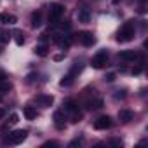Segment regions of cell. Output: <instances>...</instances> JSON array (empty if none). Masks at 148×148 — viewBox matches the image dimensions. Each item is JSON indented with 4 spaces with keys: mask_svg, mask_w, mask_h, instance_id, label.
Masks as SVG:
<instances>
[{
    "mask_svg": "<svg viewBox=\"0 0 148 148\" xmlns=\"http://www.w3.org/2000/svg\"><path fill=\"white\" fill-rule=\"evenodd\" d=\"M134 33H136L134 21H127V23H124L122 28L119 30V33H117V42L125 44V42H129V40L134 38Z\"/></svg>",
    "mask_w": 148,
    "mask_h": 148,
    "instance_id": "6da1fadb",
    "label": "cell"
},
{
    "mask_svg": "<svg viewBox=\"0 0 148 148\" xmlns=\"http://www.w3.org/2000/svg\"><path fill=\"white\" fill-rule=\"evenodd\" d=\"M63 12H64V7L61 4H51V7H49V25L51 26H58Z\"/></svg>",
    "mask_w": 148,
    "mask_h": 148,
    "instance_id": "7a4b0ae2",
    "label": "cell"
},
{
    "mask_svg": "<svg viewBox=\"0 0 148 148\" xmlns=\"http://www.w3.org/2000/svg\"><path fill=\"white\" fill-rule=\"evenodd\" d=\"M26 136H28V131L18 129V131L11 132V134L4 139V145H19V143H23V141L26 139Z\"/></svg>",
    "mask_w": 148,
    "mask_h": 148,
    "instance_id": "3957f363",
    "label": "cell"
},
{
    "mask_svg": "<svg viewBox=\"0 0 148 148\" xmlns=\"http://www.w3.org/2000/svg\"><path fill=\"white\" fill-rule=\"evenodd\" d=\"M106 63H108V52H106V51H99V52H96V56L91 59V66L96 68V70H101Z\"/></svg>",
    "mask_w": 148,
    "mask_h": 148,
    "instance_id": "277c9868",
    "label": "cell"
},
{
    "mask_svg": "<svg viewBox=\"0 0 148 148\" xmlns=\"http://www.w3.org/2000/svg\"><path fill=\"white\" fill-rule=\"evenodd\" d=\"M77 37H79V42H80L84 47H91V45H94V42H96L92 32H80Z\"/></svg>",
    "mask_w": 148,
    "mask_h": 148,
    "instance_id": "5b68a950",
    "label": "cell"
},
{
    "mask_svg": "<svg viewBox=\"0 0 148 148\" xmlns=\"http://www.w3.org/2000/svg\"><path fill=\"white\" fill-rule=\"evenodd\" d=\"M112 119L108 117V115H103V117H99L96 122H94V129H98V131H105V129H110L112 127Z\"/></svg>",
    "mask_w": 148,
    "mask_h": 148,
    "instance_id": "8992f818",
    "label": "cell"
},
{
    "mask_svg": "<svg viewBox=\"0 0 148 148\" xmlns=\"http://www.w3.org/2000/svg\"><path fill=\"white\" fill-rule=\"evenodd\" d=\"M35 99H37V103H38L40 106H44V108H49V106H52V103H54V98L49 96V94H38Z\"/></svg>",
    "mask_w": 148,
    "mask_h": 148,
    "instance_id": "52a82bcc",
    "label": "cell"
},
{
    "mask_svg": "<svg viewBox=\"0 0 148 148\" xmlns=\"http://www.w3.org/2000/svg\"><path fill=\"white\" fill-rule=\"evenodd\" d=\"M0 23L2 25H16L18 18L14 14H9V12H0Z\"/></svg>",
    "mask_w": 148,
    "mask_h": 148,
    "instance_id": "ba28073f",
    "label": "cell"
},
{
    "mask_svg": "<svg viewBox=\"0 0 148 148\" xmlns=\"http://www.w3.org/2000/svg\"><path fill=\"white\" fill-rule=\"evenodd\" d=\"M119 58L124 59V61H134V59L139 58V54L136 51H122V52H119Z\"/></svg>",
    "mask_w": 148,
    "mask_h": 148,
    "instance_id": "9c48e42d",
    "label": "cell"
},
{
    "mask_svg": "<svg viewBox=\"0 0 148 148\" xmlns=\"http://www.w3.org/2000/svg\"><path fill=\"white\" fill-rule=\"evenodd\" d=\"M132 119H134V113H132L131 110H120V112H119V120H120V122L127 124V122H131Z\"/></svg>",
    "mask_w": 148,
    "mask_h": 148,
    "instance_id": "30bf717a",
    "label": "cell"
},
{
    "mask_svg": "<svg viewBox=\"0 0 148 148\" xmlns=\"http://www.w3.org/2000/svg\"><path fill=\"white\" fill-rule=\"evenodd\" d=\"M54 122H56V127L58 129H63L64 127V113L61 110L54 112Z\"/></svg>",
    "mask_w": 148,
    "mask_h": 148,
    "instance_id": "8fae6325",
    "label": "cell"
},
{
    "mask_svg": "<svg viewBox=\"0 0 148 148\" xmlns=\"http://www.w3.org/2000/svg\"><path fill=\"white\" fill-rule=\"evenodd\" d=\"M40 25H42V12L40 11H35L32 14V26L33 28H38Z\"/></svg>",
    "mask_w": 148,
    "mask_h": 148,
    "instance_id": "7c38bea8",
    "label": "cell"
},
{
    "mask_svg": "<svg viewBox=\"0 0 148 148\" xmlns=\"http://www.w3.org/2000/svg\"><path fill=\"white\" fill-rule=\"evenodd\" d=\"M47 51H49V45H47L45 42H42V44H38V45L35 47V54H37V56H40V58L47 56Z\"/></svg>",
    "mask_w": 148,
    "mask_h": 148,
    "instance_id": "4fadbf2b",
    "label": "cell"
},
{
    "mask_svg": "<svg viewBox=\"0 0 148 148\" xmlns=\"http://www.w3.org/2000/svg\"><path fill=\"white\" fill-rule=\"evenodd\" d=\"M23 115H25L28 120H33V119H37V110H35L33 106H25V108H23Z\"/></svg>",
    "mask_w": 148,
    "mask_h": 148,
    "instance_id": "5bb4252c",
    "label": "cell"
},
{
    "mask_svg": "<svg viewBox=\"0 0 148 148\" xmlns=\"http://www.w3.org/2000/svg\"><path fill=\"white\" fill-rule=\"evenodd\" d=\"M64 110L70 112V113H77V112H80V110H79V105H77L75 101H71V99H68V101L64 103Z\"/></svg>",
    "mask_w": 148,
    "mask_h": 148,
    "instance_id": "9a60e30c",
    "label": "cell"
},
{
    "mask_svg": "<svg viewBox=\"0 0 148 148\" xmlns=\"http://www.w3.org/2000/svg\"><path fill=\"white\" fill-rule=\"evenodd\" d=\"M103 106V99L101 98H96V99H91L87 101V110H98Z\"/></svg>",
    "mask_w": 148,
    "mask_h": 148,
    "instance_id": "2e32d148",
    "label": "cell"
},
{
    "mask_svg": "<svg viewBox=\"0 0 148 148\" xmlns=\"http://www.w3.org/2000/svg\"><path fill=\"white\" fill-rule=\"evenodd\" d=\"M11 89H12L11 82H7V80H2V82H0V99H2V98H4V94H7Z\"/></svg>",
    "mask_w": 148,
    "mask_h": 148,
    "instance_id": "e0dca14e",
    "label": "cell"
},
{
    "mask_svg": "<svg viewBox=\"0 0 148 148\" xmlns=\"http://www.w3.org/2000/svg\"><path fill=\"white\" fill-rule=\"evenodd\" d=\"M73 80H75V77H73L71 73H66V75L61 79V82H59V84H61L63 87H70V86L73 84Z\"/></svg>",
    "mask_w": 148,
    "mask_h": 148,
    "instance_id": "ac0fdd59",
    "label": "cell"
},
{
    "mask_svg": "<svg viewBox=\"0 0 148 148\" xmlns=\"http://www.w3.org/2000/svg\"><path fill=\"white\" fill-rule=\"evenodd\" d=\"M79 21L80 23H89L91 21V14H89V11H86V9H82V11H79Z\"/></svg>",
    "mask_w": 148,
    "mask_h": 148,
    "instance_id": "d6986e66",
    "label": "cell"
},
{
    "mask_svg": "<svg viewBox=\"0 0 148 148\" xmlns=\"http://www.w3.org/2000/svg\"><path fill=\"white\" fill-rule=\"evenodd\" d=\"M14 38H16V44H18V45H23V44H25L23 32H19V30H16V32H14Z\"/></svg>",
    "mask_w": 148,
    "mask_h": 148,
    "instance_id": "ffe728a7",
    "label": "cell"
},
{
    "mask_svg": "<svg viewBox=\"0 0 148 148\" xmlns=\"http://www.w3.org/2000/svg\"><path fill=\"white\" fill-rule=\"evenodd\" d=\"M9 42V33H5V32H2V30H0V45H5Z\"/></svg>",
    "mask_w": 148,
    "mask_h": 148,
    "instance_id": "44dd1931",
    "label": "cell"
},
{
    "mask_svg": "<svg viewBox=\"0 0 148 148\" xmlns=\"http://www.w3.org/2000/svg\"><path fill=\"white\" fill-rule=\"evenodd\" d=\"M80 71H82V64H73V66H71V70H70V73H71L73 77H77Z\"/></svg>",
    "mask_w": 148,
    "mask_h": 148,
    "instance_id": "7402d4cb",
    "label": "cell"
},
{
    "mask_svg": "<svg viewBox=\"0 0 148 148\" xmlns=\"http://www.w3.org/2000/svg\"><path fill=\"white\" fill-rule=\"evenodd\" d=\"M82 143H84V138H75L73 141H70V145H68V146H70V148H73V146H80Z\"/></svg>",
    "mask_w": 148,
    "mask_h": 148,
    "instance_id": "603a6c76",
    "label": "cell"
},
{
    "mask_svg": "<svg viewBox=\"0 0 148 148\" xmlns=\"http://www.w3.org/2000/svg\"><path fill=\"white\" fill-rule=\"evenodd\" d=\"M18 120H19V115H18V113H12V115L9 117V120H7V122H9V124L12 125V124H16Z\"/></svg>",
    "mask_w": 148,
    "mask_h": 148,
    "instance_id": "cb8c5ba5",
    "label": "cell"
},
{
    "mask_svg": "<svg viewBox=\"0 0 148 148\" xmlns=\"http://www.w3.org/2000/svg\"><path fill=\"white\" fill-rule=\"evenodd\" d=\"M113 98H115V99H124V98H125V91H117V92L113 94Z\"/></svg>",
    "mask_w": 148,
    "mask_h": 148,
    "instance_id": "d4e9b609",
    "label": "cell"
},
{
    "mask_svg": "<svg viewBox=\"0 0 148 148\" xmlns=\"http://www.w3.org/2000/svg\"><path fill=\"white\" fill-rule=\"evenodd\" d=\"M105 80H106V82H113V80H115V73H108Z\"/></svg>",
    "mask_w": 148,
    "mask_h": 148,
    "instance_id": "484cf974",
    "label": "cell"
},
{
    "mask_svg": "<svg viewBox=\"0 0 148 148\" xmlns=\"http://www.w3.org/2000/svg\"><path fill=\"white\" fill-rule=\"evenodd\" d=\"M33 80H35V73H30V75L26 77V82H28V84H32Z\"/></svg>",
    "mask_w": 148,
    "mask_h": 148,
    "instance_id": "4316f807",
    "label": "cell"
},
{
    "mask_svg": "<svg viewBox=\"0 0 148 148\" xmlns=\"http://www.w3.org/2000/svg\"><path fill=\"white\" fill-rule=\"evenodd\" d=\"M110 143H112V145H115V146H122V139H112Z\"/></svg>",
    "mask_w": 148,
    "mask_h": 148,
    "instance_id": "83f0119b",
    "label": "cell"
},
{
    "mask_svg": "<svg viewBox=\"0 0 148 148\" xmlns=\"http://www.w3.org/2000/svg\"><path fill=\"white\" fill-rule=\"evenodd\" d=\"M44 146H59V143H58V141H47Z\"/></svg>",
    "mask_w": 148,
    "mask_h": 148,
    "instance_id": "f1b7e54d",
    "label": "cell"
},
{
    "mask_svg": "<svg viewBox=\"0 0 148 148\" xmlns=\"http://www.w3.org/2000/svg\"><path fill=\"white\" fill-rule=\"evenodd\" d=\"M141 70H143V66L139 64L138 68H134V70H132V73H134V75H139V73H141Z\"/></svg>",
    "mask_w": 148,
    "mask_h": 148,
    "instance_id": "f546056e",
    "label": "cell"
},
{
    "mask_svg": "<svg viewBox=\"0 0 148 148\" xmlns=\"http://www.w3.org/2000/svg\"><path fill=\"white\" fill-rule=\"evenodd\" d=\"M5 79H7L5 71H4V70H0V82H2V80H5Z\"/></svg>",
    "mask_w": 148,
    "mask_h": 148,
    "instance_id": "4dcf8cb0",
    "label": "cell"
},
{
    "mask_svg": "<svg viewBox=\"0 0 148 148\" xmlns=\"http://www.w3.org/2000/svg\"><path fill=\"white\" fill-rule=\"evenodd\" d=\"M54 59H56V61H61V59H63V54H58V56H54Z\"/></svg>",
    "mask_w": 148,
    "mask_h": 148,
    "instance_id": "1f68e13d",
    "label": "cell"
},
{
    "mask_svg": "<svg viewBox=\"0 0 148 148\" xmlns=\"http://www.w3.org/2000/svg\"><path fill=\"white\" fill-rule=\"evenodd\" d=\"M4 115H5V110H4V108H0V119H2Z\"/></svg>",
    "mask_w": 148,
    "mask_h": 148,
    "instance_id": "d6a6232c",
    "label": "cell"
}]
</instances>
